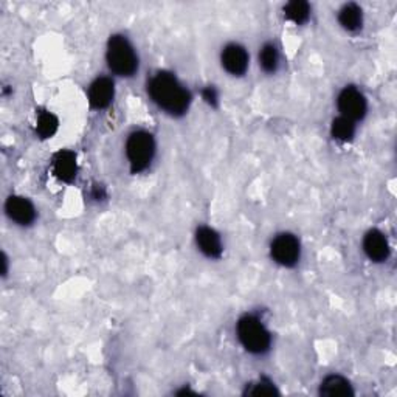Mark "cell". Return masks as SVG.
Instances as JSON below:
<instances>
[{
  "mask_svg": "<svg viewBox=\"0 0 397 397\" xmlns=\"http://www.w3.org/2000/svg\"><path fill=\"white\" fill-rule=\"evenodd\" d=\"M149 95L160 109L169 115L179 117L188 110L191 95L173 73L160 71L151 79Z\"/></svg>",
  "mask_w": 397,
  "mask_h": 397,
  "instance_id": "cell-1",
  "label": "cell"
},
{
  "mask_svg": "<svg viewBox=\"0 0 397 397\" xmlns=\"http://www.w3.org/2000/svg\"><path fill=\"white\" fill-rule=\"evenodd\" d=\"M109 69L118 76H132L139 69V58L132 44L125 36H112L106 53Z\"/></svg>",
  "mask_w": 397,
  "mask_h": 397,
  "instance_id": "cell-2",
  "label": "cell"
},
{
  "mask_svg": "<svg viewBox=\"0 0 397 397\" xmlns=\"http://www.w3.org/2000/svg\"><path fill=\"white\" fill-rule=\"evenodd\" d=\"M238 338L241 345L252 354H264L269 351L272 343L270 332L253 315H246L238 321Z\"/></svg>",
  "mask_w": 397,
  "mask_h": 397,
  "instance_id": "cell-3",
  "label": "cell"
},
{
  "mask_svg": "<svg viewBox=\"0 0 397 397\" xmlns=\"http://www.w3.org/2000/svg\"><path fill=\"white\" fill-rule=\"evenodd\" d=\"M154 152H156V143H154L151 134L139 131L129 137L126 143V156L132 173L144 171L152 161Z\"/></svg>",
  "mask_w": 397,
  "mask_h": 397,
  "instance_id": "cell-4",
  "label": "cell"
},
{
  "mask_svg": "<svg viewBox=\"0 0 397 397\" xmlns=\"http://www.w3.org/2000/svg\"><path fill=\"white\" fill-rule=\"evenodd\" d=\"M275 263L284 267H294L299 259V242L290 233H281L273 239L270 247Z\"/></svg>",
  "mask_w": 397,
  "mask_h": 397,
  "instance_id": "cell-5",
  "label": "cell"
},
{
  "mask_svg": "<svg viewBox=\"0 0 397 397\" xmlns=\"http://www.w3.org/2000/svg\"><path fill=\"white\" fill-rule=\"evenodd\" d=\"M338 110L342 112V117L357 121L362 120L367 113V100L360 91L355 87H346L338 95Z\"/></svg>",
  "mask_w": 397,
  "mask_h": 397,
  "instance_id": "cell-6",
  "label": "cell"
},
{
  "mask_svg": "<svg viewBox=\"0 0 397 397\" xmlns=\"http://www.w3.org/2000/svg\"><path fill=\"white\" fill-rule=\"evenodd\" d=\"M222 67L233 76H242L248 69V53L239 44H229L221 54Z\"/></svg>",
  "mask_w": 397,
  "mask_h": 397,
  "instance_id": "cell-7",
  "label": "cell"
},
{
  "mask_svg": "<svg viewBox=\"0 0 397 397\" xmlns=\"http://www.w3.org/2000/svg\"><path fill=\"white\" fill-rule=\"evenodd\" d=\"M5 212L11 221L19 225H30L36 217L33 204H31L28 199L19 196L8 197L5 204Z\"/></svg>",
  "mask_w": 397,
  "mask_h": 397,
  "instance_id": "cell-8",
  "label": "cell"
},
{
  "mask_svg": "<svg viewBox=\"0 0 397 397\" xmlns=\"http://www.w3.org/2000/svg\"><path fill=\"white\" fill-rule=\"evenodd\" d=\"M113 93H115V87H113V81L110 78H96L88 87V101L95 109H104L112 103Z\"/></svg>",
  "mask_w": 397,
  "mask_h": 397,
  "instance_id": "cell-9",
  "label": "cell"
},
{
  "mask_svg": "<svg viewBox=\"0 0 397 397\" xmlns=\"http://www.w3.org/2000/svg\"><path fill=\"white\" fill-rule=\"evenodd\" d=\"M363 250L367 256L374 263H382L390 255V246L382 231L372 230L363 239Z\"/></svg>",
  "mask_w": 397,
  "mask_h": 397,
  "instance_id": "cell-10",
  "label": "cell"
},
{
  "mask_svg": "<svg viewBox=\"0 0 397 397\" xmlns=\"http://www.w3.org/2000/svg\"><path fill=\"white\" fill-rule=\"evenodd\" d=\"M196 241L200 252L208 258H221L222 255V242L219 234L209 229V226H200L196 233Z\"/></svg>",
  "mask_w": 397,
  "mask_h": 397,
  "instance_id": "cell-11",
  "label": "cell"
},
{
  "mask_svg": "<svg viewBox=\"0 0 397 397\" xmlns=\"http://www.w3.org/2000/svg\"><path fill=\"white\" fill-rule=\"evenodd\" d=\"M53 174L62 182H71L76 176V156L70 151H61L53 159Z\"/></svg>",
  "mask_w": 397,
  "mask_h": 397,
  "instance_id": "cell-12",
  "label": "cell"
},
{
  "mask_svg": "<svg viewBox=\"0 0 397 397\" xmlns=\"http://www.w3.org/2000/svg\"><path fill=\"white\" fill-rule=\"evenodd\" d=\"M320 393L323 396L334 397V396H351L354 391H352L351 384L347 382L345 377L329 376L323 380V384L320 386Z\"/></svg>",
  "mask_w": 397,
  "mask_h": 397,
  "instance_id": "cell-13",
  "label": "cell"
},
{
  "mask_svg": "<svg viewBox=\"0 0 397 397\" xmlns=\"http://www.w3.org/2000/svg\"><path fill=\"white\" fill-rule=\"evenodd\" d=\"M338 22L347 31H357L362 27V10L355 4L345 5L338 13Z\"/></svg>",
  "mask_w": 397,
  "mask_h": 397,
  "instance_id": "cell-14",
  "label": "cell"
},
{
  "mask_svg": "<svg viewBox=\"0 0 397 397\" xmlns=\"http://www.w3.org/2000/svg\"><path fill=\"white\" fill-rule=\"evenodd\" d=\"M330 132H332V137H334L335 140L350 142L354 137V132H355L354 121L347 120L345 117H338V118L332 121Z\"/></svg>",
  "mask_w": 397,
  "mask_h": 397,
  "instance_id": "cell-15",
  "label": "cell"
},
{
  "mask_svg": "<svg viewBox=\"0 0 397 397\" xmlns=\"http://www.w3.org/2000/svg\"><path fill=\"white\" fill-rule=\"evenodd\" d=\"M56 131H58V118L50 112H40L36 121V132L42 139H52Z\"/></svg>",
  "mask_w": 397,
  "mask_h": 397,
  "instance_id": "cell-16",
  "label": "cell"
},
{
  "mask_svg": "<svg viewBox=\"0 0 397 397\" xmlns=\"http://www.w3.org/2000/svg\"><path fill=\"white\" fill-rule=\"evenodd\" d=\"M309 14H311V6L309 4L306 2H290L284 6V16L292 21L297 25L299 23H304L307 19H309Z\"/></svg>",
  "mask_w": 397,
  "mask_h": 397,
  "instance_id": "cell-17",
  "label": "cell"
},
{
  "mask_svg": "<svg viewBox=\"0 0 397 397\" xmlns=\"http://www.w3.org/2000/svg\"><path fill=\"white\" fill-rule=\"evenodd\" d=\"M278 62H280V54L277 47L273 44H265L263 47V50L259 52V66L263 67L264 71L273 73L278 69Z\"/></svg>",
  "mask_w": 397,
  "mask_h": 397,
  "instance_id": "cell-18",
  "label": "cell"
},
{
  "mask_svg": "<svg viewBox=\"0 0 397 397\" xmlns=\"http://www.w3.org/2000/svg\"><path fill=\"white\" fill-rule=\"evenodd\" d=\"M247 394H253V396H272V394H278L277 388L270 382V380L267 379H261L258 380L255 384H250V386H247Z\"/></svg>",
  "mask_w": 397,
  "mask_h": 397,
  "instance_id": "cell-19",
  "label": "cell"
},
{
  "mask_svg": "<svg viewBox=\"0 0 397 397\" xmlns=\"http://www.w3.org/2000/svg\"><path fill=\"white\" fill-rule=\"evenodd\" d=\"M202 96H204V100L208 104H212V106H214V104L217 103V92L214 91V87L204 88V92H202Z\"/></svg>",
  "mask_w": 397,
  "mask_h": 397,
  "instance_id": "cell-20",
  "label": "cell"
},
{
  "mask_svg": "<svg viewBox=\"0 0 397 397\" xmlns=\"http://www.w3.org/2000/svg\"><path fill=\"white\" fill-rule=\"evenodd\" d=\"M104 196H106V192H104L103 188H100V186H95V190H93V197L95 199H103Z\"/></svg>",
  "mask_w": 397,
  "mask_h": 397,
  "instance_id": "cell-21",
  "label": "cell"
}]
</instances>
